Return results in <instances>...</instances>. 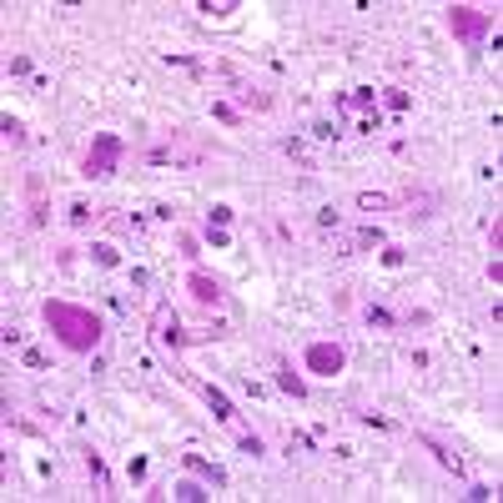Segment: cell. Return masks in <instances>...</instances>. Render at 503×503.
<instances>
[{"instance_id": "6da1fadb", "label": "cell", "mask_w": 503, "mask_h": 503, "mask_svg": "<svg viewBox=\"0 0 503 503\" xmlns=\"http://www.w3.org/2000/svg\"><path fill=\"white\" fill-rule=\"evenodd\" d=\"M40 318H46L51 338H56L60 347H71V352H96L101 338H106V322H101L91 307L66 302V297H51L46 307H40Z\"/></svg>"}, {"instance_id": "7a4b0ae2", "label": "cell", "mask_w": 503, "mask_h": 503, "mask_svg": "<svg viewBox=\"0 0 503 503\" xmlns=\"http://www.w3.org/2000/svg\"><path fill=\"white\" fill-rule=\"evenodd\" d=\"M121 156H126V141H121L116 131H96V136H91V151H86V161H81V176H91V181H106V176H116Z\"/></svg>"}, {"instance_id": "3957f363", "label": "cell", "mask_w": 503, "mask_h": 503, "mask_svg": "<svg viewBox=\"0 0 503 503\" xmlns=\"http://www.w3.org/2000/svg\"><path fill=\"white\" fill-rule=\"evenodd\" d=\"M448 31L473 46V40H484L493 31V15L488 10H473V6H448Z\"/></svg>"}, {"instance_id": "277c9868", "label": "cell", "mask_w": 503, "mask_h": 503, "mask_svg": "<svg viewBox=\"0 0 503 503\" xmlns=\"http://www.w3.org/2000/svg\"><path fill=\"white\" fill-rule=\"evenodd\" d=\"M343 363H347V352L338 347V343H307V352H302V368L312 372V377H338L343 372Z\"/></svg>"}, {"instance_id": "5b68a950", "label": "cell", "mask_w": 503, "mask_h": 503, "mask_svg": "<svg viewBox=\"0 0 503 503\" xmlns=\"http://www.w3.org/2000/svg\"><path fill=\"white\" fill-rule=\"evenodd\" d=\"M186 383H192V388L201 393V403L212 408V413L222 418V423H237V408H232V397H226L222 388H212V383H197V377H186Z\"/></svg>"}, {"instance_id": "8992f818", "label": "cell", "mask_w": 503, "mask_h": 503, "mask_svg": "<svg viewBox=\"0 0 503 503\" xmlns=\"http://www.w3.org/2000/svg\"><path fill=\"white\" fill-rule=\"evenodd\" d=\"M186 292H192L201 307H217V302H222V282L206 277V272H186Z\"/></svg>"}, {"instance_id": "52a82bcc", "label": "cell", "mask_w": 503, "mask_h": 503, "mask_svg": "<svg viewBox=\"0 0 503 503\" xmlns=\"http://www.w3.org/2000/svg\"><path fill=\"white\" fill-rule=\"evenodd\" d=\"M156 338H161L166 347H186V343H192V338H186V332H181L176 312H161V318H156Z\"/></svg>"}, {"instance_id": "ba28073f", "label": "cell", "mask_w": 503, "mask_h": 503, "mask_svg": "<svg viewBox=\"0 0 503 503\" xmlns=\"http://www.w3.org/2000/svg\"><path fill=\"white\" fill-rule=\"evenodd\" d=\"M181 463H186V468H192L197 478H206V484H212V488H226V473H222L217 463H206V458H201V453H186V458H181Z\"/></svg>"}, {"instance_id": "9c48e42d", "label": "cell", "mask_w": 503, "mask_h": 503, "mask_svg": "<svg viewBox=\"0 0 503 503\" xmlns=\"http://www.w3.org/2000/svg\"><path fill=\"white\" fill-rule=\"evenodd\" d=\"M418 443H423L433 458H438V468H448V473H463V463H458V453H448L443 443H438V438H428V433H418Z\"/></svg>"}, {"instance_id": "30bf717a", "label": "cell", "mask_w": 503, "mask_h": 503, "mask_svg": "<svg viewBox=\"0 0 503 503\" xmlns=\"http://www.w3.org/2000/svg\"><path fill=\"white\" fill-rule=\"evenodd\" d=\"M277 388H282V393H292V397H302V393H307V383H302V377L292 372V368H282V372H277Z\"/></svg>"}, {"instance_id": "8fae6325", "label": "cell", "mask_w": 503, "mask_h": 503, "mask_svg": "<svg viewBox=\"0 0 503 503\" xmlns=\"http://www.w3.org/2000/svg\"><path fill=\"white\" fill-rule=\"evenodd\" d=\"M172 493H176V498H186V503H201V498H212V493H206L201 484H192V478H181V484H176Z\"/></svg>"}, {"instance_id": "7c38bea8", "label": "cell", "mask_w": 503, "mask_h": 503, "mask_svg": "<svg viewBox=\"0 0 503 503\" xmlns=\"http://www.w3.org/2000/svg\"><path fill=\"white\" fill-rule=\"evenodd\" d=\"M363 322H368V327H393L397 318H393L388 307H363Z\"/></svg>"}, {"instance_id": "4fadbf2b", "label": "cell", "mask_w": 503, "mask_h": 503, "mask_svg": "<svg viewBox=\"0 0 503 503\" xmlns=\"http://www.w3.org/2000/svg\"><path fill=\"white\" fill-rule=\"evenodd\" d=\"M91 257H96V267H116L121 257H116V247H106V242H96L91 247Z\"/></svg>"}, {"instance_id": "5bb4252c", "label": "cell", "mask_w": 503, "mask_h": 503, "mask_svg": "<svg viewBox=\"0 0 503 503\" xmlns=\"http://www.w3.org/2000/svg\"><path fill=\"white\" fill-rule=\"evenodd\" d=\"M0 131H6V141H26V126H20L15 116H6V121H0Z\"/></svg>"}, {"instance_id": "9a60e30c", "label": "cell", "mask_w": 503, "mask_h": 503, "mask_svg": "<svg viewBox=\"0 0 503 503\" xmlns=\"http://www.w3.org/2000/svg\"><path fill=\"white\" fill-rule=\"evenodd\" d=\"M91 217H96V212H91V206H86V201H71V226H86Z\"/></svg>"}, {"instance_id": "2e32d148", "label": "cell", "mask_w": 503, "mask_h": 503, "mask_svg": "<svg viewBox=\"0 0 503 503\" xmlns=\"http://www.w3.org/2000/svg\"><path fill=\"white\" fill-rule=\"evenodd\" d=\"M212 116H217V121H226V126H237V121H242L232 106H226V101H217V106H212Z\"/></svg>"}, {"instance_id": "e0dca14e", "label": "cell", "mask_w": 503, "mask_h": 503, "mask_svg": "<svg viewBox=\"0 0 503 503\" xmlns=\"http://www.w3.org/2000/svg\"><path fill=\"white\" fill-rule=\"evenodd\" d=\"M206 222H212V226H226V222H232V206H212V217H206Z\"/></svg>"}, {"instance_id": "ac0fdd59", "label": "cell", "mask_w": 503, "mask_h": 503, "mask_svg": "<svg viewBox=\"0 0 503 503\" xmlns=\"http://www.w3.org/2000/svg\"><path fill=\"white\" fill-rule=\"evenodd\" d=\"M242 453H252V458H262V438H252V433H242Z\"/></svg>"}, {"instance_id": "d6986e66", "label": "cell", "mask_w": 503, "mask_h": 503, "mask_svg": "<svg viewBox=\"0 0 503 503\" xmlns=\"http://www.w3.org/2000/svg\"><path fill=\"white\" fill-rule=\"evenodd\" d=\"M468 498H473V503H488V498H493V488H488V484H473V488H468Z\"/></svg>"}, {"instance_id": "ffe728a7", "label": "cell", "mask_w": 503, "mask_h": 503, "mask_svg": "<svg viewBox=\"0 0 503 503\" xmlns=\"http://www.w3.org/2000/svg\"><path fill=\"white\" fill-rule=\"evenodd\" d=\"M388 106L393 111H408V91H388Z\"/></svg>"}, {"instance_id": "44dd1931", "label": "cell", "mask_w": 503, "mask_h": 503, "mask_svg": "<svg viewBox=\"0 0 503 503\" xmlns=\"http://www.w3.org/2000/svg\"><path fill=\"white\" fill-rule=\"evenodd\" d=\"M372 242H383V237H377V226H363V232H358V247H372Z\"/></svg>"}]
</instances>
